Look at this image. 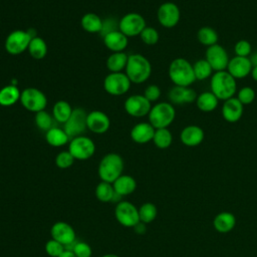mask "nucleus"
<instances>
[{
	"instance_id": "nucleus-47",
	"label": "nucleus",
	"mask_w": 257,
	"mask_h": 257,
	"mask_svg": "<svg viewBox=\"0 0 257 257\" xmlns=\"http://www.w3.org/2000/svg\"><path fill=\"white\" fill-rule=\"evenodd\" d=\"M147 224L143 223V222H139L135 227H134V230L137 234H140V235H143L146 233L147 231Z\"/></svg>"
},
{
	"instance_id": "nucleus-23",
	"label": "nucleus",
	"mask_w": 257,
	"mask_h": 257,
	"mask_svg": "<svg viewBox=\"0 0 257 257\" xmlns=\"http://www.w3.org/2000/svg\"><path fill=\"white\" fill-rule=\"evenodd\" d=\"M103 43L105 47L112 52H122L128 44V37L121 31L115 30L103 37Z\"/></svg>"
},
{
	"instance_id": "nucleus-29",
	"label": "nucleus",
	"mask_w": 257,
	"mask_h": 257,
	"mask_svg": "<svg viewBox=\"0 0 257 257\" xmlns=\"http://www.w3.org/2000/svg\"><path fill=\"white\" fill-rule=\"evenodd\" d=\"M80 25L88 33H99L102 28V19L97 14L88 12L81 17Z\"/></svg>"
},
{
	"instance_id": "nucleus-36",
	"label": "nucleus",
	"mask_w": 257,
	"mask_h": 257,
	"mask_svg": "<svg viewBox=\"0 0 257 257\" xmlns=\"http://www.w3.org/2000/svg\"><path fill=\"white\" fill-rule=\"evenodd\" d=\"M193 69H194V74L196 77V80H205L209 77L212 76L213 74V68L209 64V62L204 58V59H198L194 64H193Z\"/></svg>"
},
{
	"instance_id": "nucleus-15",
	"label": "nucleus",
	"mask_w": 257,
	"mask_h": 257,
	"mask_svg": "<svg viewBox=\"0 0 257 257\" xmlns=\"http://www.w3.org/2000/svg\"><path fill=\"white\" fill-rule=\"evenodd\" d=\"M205 59L209 62L214 71L226 70L230 60L227 50L218 43L207 47Z\"/></svg>"
},
{
	"instance_id": "nucleus-8",
	"label": "nucleus",
	"mask_w": 257,
	"mask_h": 257,
	"mask_svg": "<svg viewBox=\"0 0 257 257\" xmlns=\"http://www.w3.org/2000/svg\"><path fill=\"white\" fill-rule=\"evenodd\" d=\"M68 151L75 160L85 161L94 155L95 145L90 138L78 136L69 141Z\"/></svg>"
},
{
	"instance_id": "nucleus-30",
	"label": "nucleus",
	"mask_w": 257,
	"mask_h": 257,
	"mask_svg": "<svg viewBox=\"0 0 257 257\" xmlns=\"http://www.w3.org/2000/svg\"><path fill=\"white\" fill-rule=\"evenodd\" d=\"M128 55L122 52H112L106 59V67L110 72H122L125 69Z\"/></svg>"
},
{
	"instance_id": "nucleus-22",
	"label": "nucleus",
	"mask_w": 257,
	"mask_h": 257,
	"mask_svg": "<svg viewBox=\"0 0 257 257\" xmlns=\"http://www.w3.org/2000/svg\"><path fill=\"white\" fill-rule=\"evenodd\" d=\"M156 128L150 122H139L131 131V139L140 145L153 141Z\"/></svg>"
},
{
	"instance_id": "nucleus-37",
	"label": "nucleus",
	"mask_w": 257,
	"mask_h": 257,
	"mask_svg": "<svg viewBox=\"0 0 257 257\" xmlns=\"http://www.w3.org/2000/svg\"><path fill=\"white\" fill-rule=\"evenodd\" d=\"M158 215V209L155 204L147 202L144 203L140 208H139V217H140V222H143L145 224L152 223Z\"/></svg>"
},
{
	"instance_id": "nucleus-38",
	"label": "nucleus",
	"mask_w": 257,
	"mask_h": 257,
	"mask_svg": "<svg viewBox=\"0 0 257 257\" xmlns=\"http://www.w3.org/2000/svg\"><path fill=\"white\" fill-rule=\"evenodd\" d=\"M35 124L36 126L43 131V132H47L49 131L50 128H52L54 125H53V122H54V118L53 116H51L45 109L44 110H41V111H38L35 113Z\"/></svg>"
},
{
	"instance_id": "nucleus-28",
	"label": "nucleus",
	"mask_w": 257,
	"mask_h": 257,
	"mask_svg": "<svg viewBox=\"0 0 257 257\" xmlns=\"http://www.w3.org/2000/svg\"><path fill=\"white\" fill-rule=\"evenodd\" d=\"M45 140L49 146L59 148L65 146L70 139L63 128L53 126L45 133Z\"/></svg>"
},
{
	"instance_id": "nucleus-25",
	"label": "nucleus",
	"mask_w": 257,
	"mask_h": 257,
	"mask_svg": "<svg viewBox=\"0 0 257 257\" xmlns=\"http://www.w3.org/2000/svg\"><path fill=\"white\" fill-rule=\"evenodd\" d=\"M236 225V217L230 212H221L217 214L213 220V226L219 233H228L234 229Z\"/></svg>"
},
{
	"instance_id": "nucleus-5",
	"label": "nucleus",
	"mask_w": 257,
	"mask_h": 257,
	"mask_svg": "<svg viewBox=\"0 0 257 257\" xmlns=\"http://www.w3.org/2000/svg\"><path fill=\"white\" fill-rule=\"evenodd\" d=\"M148 115L149 122L155 128H165L175 120L176 109L171 102L161 101L152 106Z\"/></svg>"
},
{
	"instance_id": "nucleus-10",
	"label": "nucleus",
	"mask_w": 257,
	"mask_h": 257,
	"mask_svg": "<svg viewBox=\"0 0 257 257\" xmlns=\"http://www.w3.org/2000/svg\"><path fill=\"white\" fill-rule=\"evenodd\" d=\"M114 217L121 226L134 228L140 222L139 208L128 201H120L114 208Z\"/></svg>"
},
{
	"instance_id": "nucleus-13",
	"label": "nucleus",
	"mask_w": 257,
	"mask_h": 257,
	"mask_svg": "<svg viewBox=\"0 0 257 257\" xmlns=\"http://www.w3.org/2000/svg\"><path fill=\"white\" fill-rule=\"evenodd\" d=\"M157 18L159 23L165 28L175 27L181 18V11L179 6L174 2H164L160 5L157 11Z\"/></svg>"
},
{
	"instance_id": "nucleus-6",
	"label": "nucleus",
	"mask_w": 257,
	"mask_h": 257,
	"mask_svg": "<svg viewBox=\"0 0 257 257\" xmlns=\"http://www.w3.org/2000/svg\"><path fill=\"white\" fill-rule=\"evenodd\" d=\"M34 36L36 35L31 34L28 30H14L5 39V49L11 55H19L28 49L29 43Z\"/></svg>"
},
{
	"instance_id": "nucleus-16",
	"label": "nucleus",
	"mask_w": 257,
	"mask_h": 257,
	"mask_svg": "<svg viewBox=\"0 0 257 257\" xmlns=\"http://www.w3.org/2000/svg\"><path fill=\"white\" fill-rule=\"evenodd\" d=\"M51 238L58 241L62 245L70 246L75 243L76 233L73 227L64 221L55 222L50 229Z\"/></svg>"
},
{
	"instance_id": "nucleus-27",
	"label": "nucleus",
	"mask_w": 257,
	"mask_h": 257,
	"mask_svg": "<svg viewBox=\"0 0 257 257\" xmlns=\"http://www.w3.org/2000/svg\"><path fill=\"white\" fill-rule=\"evenodd\" d=\"M195 102H196L197 107L201 111L211 112L217 108V106L219 104V99L210 90V91H204L201 94H199L197 96V99Z\"/></svg>"
},
{
	"instance_id": "nucleus-12",
	"label": "nucleus",
	"mask_w": 257,
	"mask_h": 257,
	"mask_svg": "<svg viewBox=\"0 0 257 257\" xmlns=\"http://www.w3.org/2000/svg\"><path fill=\"white\" fill-rule=\"evenodd\" d=\"M86 111L81 107L73 108L71 115L63 125L64 132L67 134L69 139H73L78 136H82L86 126Z\"/></svg>"
},
{
	"instance_id": "nucleus-41",
	"label": "nucleus",
	"mask_w": 257,
	"mask_h": 257,
	"mask_svg": "<svg viewBox=\"0 0 257 257\" xmlns=\"http://www.w3.org/2000/svg\"><path fill=\"white\" fill-rule=\"evenodd\" d=\"M45 252L50 257H59L66 249L65 246L54 239H49L44 246Z\"/></svg>"
},
{
	"instance_id": "nucleus-32",
	"label": "nucleus",
	"mask_w": 257,
	"mask_h": 257,
	"mask_svg": "<svg viewBox=\"0 0 257 257\" xmlns=\"http://www.w3.org/2000/svg\"><path fill=\"white\" fill-rule=\"evenodd\" d=\"M27 50L32 58L40 60L46 56L48 48L44 39L39 36H34L32 37Z\"/></svg>"
},
{
	"instance_id": "nucleus-43",
	"label": "nucleus",
	"mask_w": 257,
	"mask_h": 257,
	"mask_svg": "<svg viewBox=\"0 0 257 257\" xmlns=\"http://www.w3.org/2000/svg\"><path fill=\"white\" fill-rule=\"evenodd\" d=\"M70 250L76 257H91L92 255V249L90 245L84 241H75Z\"/></svg>"
},
{
	"instance_id": "nucleus-39",
	"label": "nucleus",
	"mask_w": 257,
	"mask_h": 257,
	"mask_svg": "<svg viewBox=\"0 0 257 257\" xmlns=\"http://www.w3.org/2000/svg\"><path fill=\"white\" fill-rule=\"evenodd\" d=\"M140 37L142 39V41L147 44V45H155L158 43L160 35L159 32L156 28L152 27V26H147L142 33L140 34Z\"/></svg>"
},
{
	"instance_id": "nucleus-24",
	"label": "nucleus",
	"mask_w": 257,
	"mask_h": 257,
	"mask_svg": "<svg viewBox=\"0 0 257 257\" xmlns=\"http://www.w3.org/2000/svg\"><path fill=\"white\" fill-rule=\"evenodd\" d=\"M113 189L115 193L121 197L133 194L137 189V181L130 175L122 174L113 183Z\"/></svg>"
},
{
	"instance_id": "nucleus-18",
	"label": "nucleus",
	"mask_w": 257,
	"mask_h": 257,
	"mask_svg": "<svg viewBox=\"0 0 257 257\" xmlns=\"http://www.w3.org/2000/svg\"><path fill=\"white\" fill-rule=\"evenodd\" d=\"M252 67L253 66L249 57H241L235 55L234 57L230 58L226 70L235 79H240L248 76L251 73Z\"/></svg>"
},
{
	"instance_id": "nucleus-34",
	"label": "nucleus",
	"mask_w": 257,
	"mask_h": 257,
	"mask_svg": "<svg viewBox=\"0 0 257 257\" xmlns=\"http://www.w3.org/2000/svg\"><path fill=\"white\" fill-rule=\"evenodd\" d=\"M115 191L111 183L100 181L95 187V197L101 203L112 202Z\"/></svg>"
},
{
	"instance_id": "nucleus-11",
	"label": "nucleus",
	"mask_w": 257,
	"mask_h": 257,
	"mask_svg": "<svg viewBox=\"0 0 257 257\" xmlns=\"http://www.w3.org/2000/svg\"><path fill=\"white\" fill-rule=\"evenodd\" d=\"M146 27L147 24L145 18L137 12L126 13L118 20V30L121 31L126 37H135L140 35Z\"/></svg>"
},
{
	"instance_id": "nucleus-35",
	"label": "nucleus",
	"mask_w": 257,
	"mask_h": 257,
	"mask_svg": "<svg viewBox=\"0 0 257 257\" xmlns=\"http://www.w3.org/2000/svg\"><path fill=\"white\" fill-rule=\"evenodd\" d=\"M153 143L157 148L161 150L168 149L173 143V135L171 131L168 127L156 128L153 138Z\"/></svg>"
},
{
	"instance_id": "nucleus-3",
	"label": "nucleus",
	"mask_w": 257,
	"mask_h": 257,
	"mask_svg": "<svg viewBox=\"0 0 257 257\" xmlns=\"http://www.w3.org/2000/svg\"><path fill=\"white\" fill-rule=\"evenodd\" d=\"M169 77L175 85L191 86L195 82L193 64L184 57H177L173 59L168 69Z\"/></svg>"
},
{
	"instance_id": "nucleus-17",
	"label": "nucleus",
	"mask_w": 257,
	"mask_h": 257,
	"mask_svg": "<svg viewBox=\"0 0 257 257\" xmlns=\"http://www.w3.org/2000/svg\"><path fill=\"white\" fill-rule=\"evenodd\" d=\"M86 126L90 132L101 135L108 131L110 126V120L105 112L100 110H92L87 113Z\"/></svg>"
},
{
	"instance_id": "nucleus-26",
	"label": "nucleus",
	"mask_w": 257,
	"mask_h": 257,
	"mask_svg": "<svg viewBox=\"0 0 257 257\" xmlns=\"http://www.w3.org/2000/svg\"><path fill=\"white\" fill-rule=\"evenodd\" d=\"M21 91L16 84H8L0 89V105L11 106L20 100Z\"/></svg>"
},
{
	"instance_id": "nucleus-40",
	"label": "nucleus",
	"mask_w": 257,
	"mask_h": 257,
	"mask_svg": "<svg viewBox=\"0 0 257 257\" xmlns=\"http://www.w3.org/2000/svg\"><path fill=\"white\" fill-rule=\"evenodd\" d=\"M75 159L73 158V156L69 153V151H62L60 153H58L55 157V165L57 168L59 169H68L70 168L73 163H74Z\"/></svg>"
},
{
	"instance_id": "nucleus-19",
	"label": "nucleus",
	"mask_w": 257,
	"mask_h": 257,
	"mask_svg": "<svg viewBox=\"0 0 257 257\" xmlns=\"http://www.w3.org/2000/svg\"><path fill=\"white\" fill-rule=\"evenodd\" d=\"M197 92L191 86L175 85L168 93V97L172 104H187L196 101Z\"/></svg>"
},
{
	"instance_id": "nucleus-33",
	"label": "nucleus",
	"mask_w": 257,
	"mask_h": 257,
	"mask_svg": "<svg viewBox=\"0 0 257 257\" xmlns=\"http://www.w3.org/2000/svg\"><path fill=\"white\" fill-rule=\"evenodd\" d=\"M197 39L201 44L209 47L218 43L219 35L213 27L203 26L197 32Z\"/></svg>"
},
{
	"instance_id": "nucleus-4",
	"label": "nucleus",
	"mask_w": 257,
	"mask_h": 257,
	"mask_svg": "<svg viewBox=\"0 0 257 257\" xmlns=\"http://www.w3.org/2000/svg\"><path fill=\"white\" fill-rule=\"evenodd\" d=\"M123 160L116 153H108L102 157L98 164L97 174L101 181L113 183L123 172Z\"/></svg>"
},
{
	"instance_id": "nucleus-31",
	"label": "nucleus",
	"mask_w": 257,
	"mask_h": 257,
	"mask_svg": "<svg viewBox=\"0 0 257 257\" xmlns=\"http://www.w3.org/2000/svg\"><path fill=\"white\" fill-rule=\"evenodd\" d=\"M72 110H73V108L67 101L58 100L53 105L52 116L55 119V121L64 124L66 122V120L69 118V116L71 115Z\"/></svg>"
},
{
	"instance_id": "nucleus-20",
	"label": "nucleus",
	"mask_w": 257,
	"mask_h": 257,
	"mask_svg": "<svg viewBox=\"0 0 257 257\" xmlns=\"http://www.w3.org/2000/svg\"><path fill=\"white\" fill-rule=\"evenodd\" d=\"M244 105L240 102V100L233 96L231 98L226 99L223 102L221 113L223 118L228 122H237L243 115Z\"/></svg>"
},
{
	"instance_id": "nucleus-9",
	"label": "nucleus",
	"mask_w": 257,
	"mask_h": 257,
	"mask_svg": "<svg viewBox=\"0 0 257 257\" xmlns=\"http://www.w3.org/2000/svg\"><path fill=\"white\" fill-rule=\"evenodd\" d=\"M131 80L124 72H110L103 80L104 90L114 96H119L126 93L131 88Z\"/></svg>"
},
{
	"instance_id": "nucleus-2",
	"label": "nucleus",
	"mask_w": 257,
	"mask_h": 257,
	"mask_svg": "<svg viewBox=\"0 0 257 257\" xmlns=\"http://www.w3.org/2000/svg\"><path fill=\"white\" fill-rule=\"evenodd\" d=\"M210 88L219 100L225 101L237 92V82L227 70L215 71L210 77Z\"/></svg>"
},
{
	"instance_id": "nucleus-1",
	"label": "nucleus",
	"mask_w": 257,
	"mask_h": 257,
	"mask_svg": "<svg viewBox=\"0 0 257 257\" xmlns=\"http://www.w3.org/2000/svg\"><path fill=\"white\" fill-rule=\"evenodd\" d=\"M124 73L132 83L140 84L150 78L152 74V64L146 56L140 53H133L128 55Z\"/></svg>"
},
{
	"instance_id": "nucleus-14",
	"label": "nucleus",
	"mask_w": 257,
	"mask_h": 257,
	"mask_svg": "<svg viewBox=\"0 0 257 257\" xmlns=\"http://www.w3.org/2000/svg\"><path fill=\"white\" fill-rule=\"evenodd\" d=\"M123 107L128 115L143 117L149 114L152 108V102H150L144 94H133L124 100Z\"/></svg>"
},
{
	"instance_id": "nucleus-7",
	"label": "nucleus",
	"mask_w": 257,
	"mask_h": 257,
	"mask_svg": "<svg viewBox=\"0 0 257 257\" xmlns=\"http://www.w3.org/2000/svg\"><path fill=\"white\" fill-rule=\"evenodd\" d=\"M20 102L22 106L31 112L44 110L47 105V98L44 92L35 87H27L21 91Z\"/></svg>"
},
{
	"instance_id": "nucleus-44",
	"label": "nucleus",
	"mask_w": 257,
	"mask_h": 257,
	"mask_svg": "<svg viewBox=\"0 0 257 257\" xmlns=\"http://www.w3.org/2000/svg\"><path fill=\"white\" fill-rule=\"evenodd\" d=\"M234 51H235V55L237 56L248 57L252 52L251 43L245 39L238 40L234 45Z\"/></svg>"
},
{
	"instance_id": "nucleus-48",
	"label": "nucleus",
	"mask_w": 257,
	"mask_h": 257,
	"mask_svg": "<svg viewBox=\"0 0 257 257\" xmlns=\"http://www.w3.org/2000/svg\"><path fill=\"white\" fill-rule=\"evenodd\" d=\"M59 257H76V256L74 255V253L70 249H66Z\"/></svg>"
},
{
	"instance_id": "nucleus-42",
	"label": "nucleus",
	"mask_w": 257,
	"mask_h": 257,
	"mask_svg": "<svg viewBox=\"0 0 257 257\" xmlns=\"http://www.w3.org/2000/svg\"><path fill=\"white\" fill-rule=\"evenodd\" d=\"M236 97L240 100V102L243 105H247V104H251L255 100L256 92L252 87L244 86L237 91Z\"/></svg>"
},
{
	"instance_id": "nucleus-49",
	"label": "nucleus",
	"mask_w": 257,
	"mask_h": 257,
	"mask_svg": "<svg viewBox=\"0 0 257 257\" xmlns=\"http://www.w3.org/2000/svg\"><path fill=\"white\" fill-rule=\"evenodd\" d=\"M250 55H251V56L249 57V59H250V61H251V63H252V66L257 65V51L254 52L253 54H250Z\"/></svg>"
},
{
	"instance_id": "nucleus-51",
	"label": "nucleus",
	"mask_w": 257,
	"mask_h": 257,
	"mask_svg": "<svg viewBox=\"0 0 257 257\" xmlns=\"http://www.w3.org/2000/svg\"><path fill=\"white\" fill-rule=\"evenodd\" d=\"M101 257H119L118 255H116V254H113V253H108V254H104V255H102Z\"/></svg>"
},
{
	"instance_id": "nucleus-21",
	"label": "nucleus",
	"mask_w": 257,
	"mask_h": 257,
	"mask_svg": "<svg viewBox=\"0 0 257 257\" xmlns=\"http://www.w3.org/2000/svg\"><path fill=\"white\" fill-rule=\"evenodd\" d=\"M204 138V130L197 124H189L185 126L180 134L181 143L187 147H197L201 145Z\"/></svg>"
},
{
	"instance_id": "nucleus-46",
	"label": "nucleus",
	"mask_w": 257,
	"mask_h": 257,
	"mask_svg": "<svg viewBox=\"0 0 257 257\" xmlns=\"http://www.w3.org/2000/svg\"><path fill=\"white\" fill-rule=\"evenodd\" d=\"M115 30H118V22L114 19V18H106L104 20H102V28H101V31L99 32V34L102 36V38L112 32V31H115Z\"/></svg>"
},
{
	"instance_id": "nucleus-50",
	"label": "nucleus",
	"mask_w": 257,
	"mask_h": 257,
	"mask_svg": "<svg viewBox=\"0 0 257 257\" xmlns=\"http://www.w3.org/2000/svg\"><path fill=\"white\" fill-rule=\"evenodd\" d=\"M251 76H252V78L255 80V81H257V65H255V66H253L252 67V70H251Z\"/></svg>"
},
{
	"instance_id": "nucleus-45",
	"label": "nucleus",
	"mask_w": 257,
	"mask_h": 257,
	"mask_svg": "<svg viewBox=\"0 0 257 257\" xmlns=\"http://www.w3.org/2000/svg\"><path fill=\"white\" fill-rule=\"evenodd\" d=\"M161 88L157 84H150L145 88L144 95L150 102L157 101L161 96Z\"/></svg>"
}]
</instances>
